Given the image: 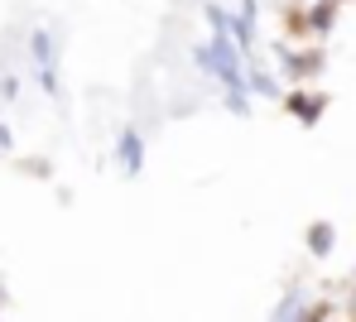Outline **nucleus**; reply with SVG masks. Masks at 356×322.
Returning <instances> with one entry per match:
<instances>
[{"mask_svg":"<svg viewBox=\"0 0 356 322\" xmlns=\"http://www.w3.org/2000/svg\"><path fill=\"white\" fill-rule=\"evenodd\" d=\"M29 58H34V72H39V82H44V92L63 101V82H58V39H54V29H34L29 34Z\"/></svg>","mask_w":356,"mask_h":322,"instance_id":"1","label":"nucleus"},{"mask_svg":"<svg viewBox=\"0 0 356 322\" xmlns=\"http://www.w3.org/2000/svg\"><path fill=\"white\" fill-rule=\"evenodd\" d=\"M116 164H120L125 178H140V173H145V135H140L135 126H120V135H116Z\"/></svg>","mask_w":356,"mask_h":322,"instance_id":"2","label":"nucleus"},{"mask_svg":"<svg viewBox=\"0 0 356 322\" xmlns=\"http://www.w3.org/2000/svg\"><path fill=\"white\" fill-rule=\"evenodd\" d=\"M284 111L294 116L298 126H318L323 121V111H327V96L323 92H303V87H294V92H284Z\"/></svg>","mask_w":356,"mask_h":322,"instance_id":"3","label":"nucleus"},{"mask_svg":"<svg viewBox=\"0 0 356 322\" xmlns=\"http://www.w3.org/2000/svg\"><path fill=\"white\" fill-rule=\"evenodd\" d=\"M232 34H236V44L245 49V58H255L250 49H255V0H241V10L232 15Z\"/></svg>","mask_w":356,"mask_h":322,"instance_id":"4","label":"nucleus"},{"mask_svg":"<svg viewBox=\"0 0 356 322\" xmlns=\"http://www.w3.org/2000/svg\"><path fill=\"white\" fill-rule=\"evenodd\" d=\"M275 58L289 77H313L323 67V53H298V49H275Z\"/></svg>","mask_w":356,"mask_h":322,"instance_id":"5","label":"nucleus"},{"mask_svg":"<svg viewBox=\"0 0 356 322\" xmlns=\"http://www.w3.org/2000/svg\"><path fill=\"white\" fill-rule=\"evenodd\" d=\"M332 0H308V10L298 15V29H308V34H327L332 29Z\"/></svg>","mask_w":356,"mask_h":322,"instance_id":"6","label":"nucleus"},{"mask_svg":"<svg viewBox=\"0 0 356 322\" xmlns=\"http://www.w3.org/2000/svg\"><path fill=\"white\" fill-rule=\"evenodd\" d=\"M308 313H313L308 294H303V289H289V294L280 298V308H275V318H270V322H303Z\"/></svg>","mask_w":356,"mask_h":322,"instance_id":"7","label":"nucleus"},{"mask_svg":"<svg viewBox=\"0 0 356 322\" xmlns=\"http://www.w3.org/2000/svg\"><path fill=\"white\" fill-rule=\"evenodd\" d=\"M332 246H337V226L332 221H313L308 226V251L323 260V255H332Z\"/></svg>","mask_w":356,"mask_h":322,"instance_id":"8","label":"nucleus"},{"mask_svg":"<svg viewBox=\"0 0 356 322\" xmlns=\"http://www.w3.org/2000/svg\"><path fill=\"white\" fill-rule=\"evenodd\" d=\"M250 96H270V101L284 96V92H280V77H275L270 67H260L255 58H250Z\"/></svg>","mask_w":356,"mask_h":322,"instance_id":"9","label":"nucleus"},{"mask_svg":"<svg viewBox=\"0 0 356 322\" xmlns=\"http://www.w3.org/2000/svg\"><path fill=\"white\" fill-rule=\"evenodd\" d=\"M0 96H5V101H15V96H19V77H15V72H5V77H0Z\"/></svg>","mask_w":356,"mask_h":322,"instance_id":"10","label":"nucleus"},{"mask_svg":"<svg viewBox=\"0 0 356 322\" xmlns=\"http://www.w3.org/2000/svg\"><path fill=\"white\" fill-rule=\"evenodd\" d=\"M0 149H15V135H10V126L0 121Z\"/></svg>","mask_w":356,"mask_h":322,"instance_id":"11","label":"nucleus"},{"mask_svg":"<svg viewBox=\"0 0 356 322\" xmlns=\"http://www.w3.org/2000/svg\"><path fill=\"white\" fill-rule=\"evenodd\" d=\"M347 313H352V322H356V284H352V298H347Z\"/></svg>","mask_w":356,"mask_h":322,"instance_id":"12","label":"nucleus"},{"mask_svg":"<svg viewBox=\"0 0 356 322\" xmlns=\"http://www.w3.org/2000/svg\"><path fill=\"white\" fill-rule=\"evenodd\" d=\"M332 5H347V0H332Z\"/></svg>","mask_w":356,"mask_h":322,"instance_id":"13","label":"nucleus"},{"mask_svg":"<svg viewBox=\"0 0 356 322\" xmlns=\"http://www.w3.org/2000/svg\"><path fill=\"white\" fill-rule=\"evenodd\" d=\"M0 298H5V289H0Z\"/></svg>","mask_w":356,"mask_h":322,"instance_id":"14","label":"nucleus"}]
</instances>
